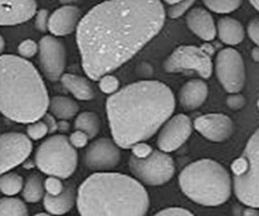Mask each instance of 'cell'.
<instances>
[{"label": "cell", "instance_id": "1", "mask_svg": "<svg viewBox=\"0 0 259 216\" xmlns=\"http://www.w3.org/2000/svg\"><path fill=\"white\" fill-rule=\"evenodd\" d=\"M166 22L161 0H106L95 5L76 28L82 68L98 81L133 58Z\"/></svg>", "mask_w": 259, "mask_h": 216}, {"label": "cell", "instance_id": "2", "mask_svg": "<svg viewBox=\"0 0 259 216\" xmlns=\"http://www.w3.org/2000/svg\"><path fill=\"white\" fill-rule=\"evenodd\" d=\"M176 109V99L166 83L143 80L126 85L106 99L111 136L120 148L129 149L151 139Z\"/></svg>", "mask_w": 259, "mask_h": 216}, {"label": "cell", "instance_id": "3", "mask_svg": "<svg viewBox=\"0 0 259 216\" xmlns=\"http://www.w3.org/2000/svg\"><path fill=\"white\" fill-rule=\"evenodd\" d=\"M151 200L138 180L116 172H96L78 187L76 206L83 216H143Z\"/></svg>", "mask_w": 259, "mask_h": 216}, {"label": "cell", "instance_id": "4", "mask_svg": "<svg viewBox=\"0 0 259 216\" xmlns=\"http://www.w3.org/2000/svg\"><path fill=\"white\" fill-rule=\"evenodd\" d=\"M48 106L47 88L34 65L20 56H0V113L28 124L42 119Z\"/></svg>", "mask_w": 259, "mask_h": 216}, {"label": "cell", "instance_id": "5", "mask_svg": "<svg viewBox=\"0 0 259 216\" xmlns=\"http://www.w3.org/2000/svg\"><path fill=\"white\" fill-rule=\"evenodd\" d=\"M179 184L191 201L206 207L225 204L233 191L232 177L227 168L207 158L187 164L180 174Z\"/></svg>", "mask_w": 259, "mask_h": 216}, {"label": "cell", "instance_id": "6", "mask_svg": "<svg viewBox=\"0 0 259 216\" xmlns=\"http://www.w3.org/2000/svg\"><path fill=\"white\" fill-rule=\"evenodd\" d=\"M232 169L235 196L245 206L259 209V128L252 134Z\"/></svg>", "mask_w": 259, "mask_h": 216}, {"label": "cell", "instance_id": "7", "mask_svg": "<svg viewBox=\"0 0 259 216\" xmlns=\"http://www.w3.org/2000/svg\"><path fill=\"white\" fill-rule=\"evenodd\" d=\"M77 152L63 134L51 136L35 151L34 163L47 176L68 179L77 168Z\"/></svg>", "mask_w": 259, "mask_h": 216}, {"label": "cell", "instance_id": "8", "mask_svg": "<svg viewBox=\"0 0 259 216\" xmlns=\"http://www.w3.org/2000/svg\"><path fill=\"white\" fill-rule=\"evenodd\" d=\"M129 168L139 181L148 186L167 184L176 171L172 157L161 149L152 151L144 158H138L132 154L129 158Z\"/></svg>", "mask_w": 259, "mask_h": 216}, {"label": "cell", "instance_id": "9", "mask_svg": "<svg viewBox=\"0 0 259 216\" xmlns=\"http://www.w3.org/2000/svg\"><path fill=\"white\" fill-rule=\"evenodd\" d=\"M211 51L209 46H180L164 61V71L171 73L194 71L200 77L209 78L214 68Z\"/></svg>", "mask_w": 259, "mask_h": 216}, {"label": "cell", "instance_id": "10", "mask_svg": "<svg viewBox=\"0 0 259 216\" xmlns=\"http://www.w3.org/2000/svg\"><path fill=\"white\" fill-rule=\"evenodd\" d=\"M215 75L229 94L240 93L245 83V66L242 55L232 47L224 48L215 57Z\"/></svg>", "mask_w": 259, "mask_h": 216}, {"label": "cell", "instance_id": "11", "mask_svg": "<svg viewBox=\"0 0 259 216\" xmlns=\"http://www.w3.org/2000/svg\"><path fill=\"white\" fill-rule=\"evenodd\" d=\"M32 151V139L25 134L18 132L0 134V176L24 163Z\"/></svg>", "mask_w": 259, "mask_h": 216}, {"label": "cell", "instance_id": "12", "mask_svg": "<svg viewBox=\"0 0 259 216\" xmlns=\"http://www.w3.org/2000/svg\"><path fill=\"white\" fill-rule=\"evenodd\" d=\"M40 70L50 81H58L65 73L66 47L56 35H45L38 43Z\"/></svg>", "mask_w": 259, "mask_h": 216}, {"label": "cell", "instance_id": "13", "mask_svg": "<svg viewBox=\"0 0 259 216\" xmlns=\"http://www.w3.org/2000/svg\"><path fill=\"white\" fill-rule=\"evenodd\" d=\"M120 147L109 138H99L89 144L83 157L86 166L96 172L111 171L120 163Z\"/></svg>", "mask_w": 259, "mask_h": 216}, {"label": "cell", "instance_id": "14", "mask_svg": "<svg viewBox=\"0 0 259 216\" xmlns=\"http://www.w3.org/2000/svg\"><path fill=\"white\" fill-rule=\"evenodd\" d=\"M192 128L194 124L191 119L185 114L171 116L159 129L157 136V146L166 153L177 151L191 137Z\"/></svg>", "mask_w": 259, "mask_h": 216}, {"label": "cell", "instance_id": "15", "mask_svg": "<svg viewBox=\"0 0 259 216\" xmlns=\"http://www.w3.org/2000/svg\"><path fill=\"white\" fill-rule=\"evenodd\" d=\"M194 128L207 141L225 142L234 133V123L225 114H205L195 119Z\"/></svg>", "mask_w": 259, "mask_h": 216}, {"label": "cell", "instance_id": "16", "mask_svg": "<svg viewBox=\"0 0 259 216\" xmlns=\"http://www.w3.org/2000/svg\"><path fill=\"white\" fill-rule=\"evenodd\" d=\"M37 12L35 0H0V25L28 22Z\"/></svg>", "mask_w": 259, "mask_h": 216}, {"label": "cell", "instance_id": "17", "mask_svg": "<svg viewBox=\"0 0 259 216\" xmlns=\"http://www.w3.org/2000/svg\"><path fill=\"white\" fill-rule=\"evenodd\" d=\"M81 9L75 5H62L48 17V30L56 37L71 34L81 20Z\"/></svg>", "mask_w": 259, "mask_h": 216}, {"label": "cell", "instance_id": "18", "mask_svg": "<svg viewBox=\"0 0 259 216\" xmlns=\"http://www.w3.org/2000/svg\"><path fill=\"white\" fill-rule=\"evenodd\" d=\"M186 24L195 35L205 42H210L217 37V24L214 18L202 8H195L187 12Z\"/></svg>", "mask_w": 259, "mask_h": 216}, {"label": "cell", "instance_id": "19", "mask_svg": "<svg viewBox=\"0 0 259 216\" xmlns=\"http://www.w3.org/2000/svg\"><path fill=\"white\" fill-rule=\"evenodd\" d=\"M209 95V86L200 78L187 81L180 90V103L185 110H196L206 101Z\"/></svg>", "mask_w": 259, "mask_h": 216}, {"label": "cell", "instance_id": "20", "mask_svg": "<svg viewBox=\"0 0 259 216\" xmlns=\"http://www.w3.org/2000/svg\"><path fill=\"white\" fill-rule=\"evenodd\" d=\"M217 35L224 45L237 46L244 39L245 30L235 18L222 17L217 23Z\"/></svg>", "mask_w": 259, "mask_h": 216}, {"label": "cell", "instance_id": "21", "mask_svg": "<svg viewBox=\"0 0 259 216\" xmlns=\"http://www.w3.org/2000/svg\"><path fill=\"white\" fill-rule=\"evenodd\" d=\"M76 202V194L72 187L63 189L58 195L46 194L43 196V205L48 214L63 215L70 211Z\"/></svg>", "mask_w": 259, "mask_h": 216}, {"label": "cell", "instance_id": "22", "mask_svg": "<svg viewBox=\"0 0 259 216\" xmlns=\"http://www.w3.org/2000/svg\"><path fill=\"white\" fill-rule=\"evenodd\" d=\"M60 80L66 90L72 94L78 100L89 101L95 98V91H94L93 86L90 85L88 78L83 77V76L63 73Z\"/></svg>", "mask_w": 259, "mask_h": 216}, {"label": "cell", "instance_id": "23", "mask_svg": "<svg viewBox=\"0 0 259 216\" xmlns=\"http://www.w3.org/2000/svg\"><path fill=\"white\" fill-rule=\"evenodd\" d=\"M50 111L58 120H70L78 113V105L75 100L66 96H55L50 100Z\"/></svg>", "mask_w": 259, "mask_h": 216}, {"label": "cell", "instance_id": "24", "mask_svg": "<svg viewBox=\"0 0 259 216\" xmlns=\"http://www.w3.org/2000/svg\"><path fill=\"white\" fill-rule=\"evenodd\" d=\"M23 197L27 202L34 204L40 201L45 196V185H43L42 177L38 175H30L27 177L24 185H23Z\"/></svg>", "mask_w": 259, "mask_h": 216}, {"label": "cell", "instance_id": "25", "mask_svg": "<svg viewBox=\"0 0 259 216\" xmlns=\"http://www.w3.org/2000/svg\"><path fill=\"white\" fill-rule=\"evenodd\" d=\"M73 128L82 131L91 138H95L100 131V120H99L98 114L94 111H83L78 114L75 119Z\"/></svg>", "mask_w": 259, "mask_h": 216}, {"label": "cell", "instance_id": "26", "mask_svg": "<svg viewBox=\"0 0 259 216\" xmlns=\"http://www.w3.org/2000/svg\"><path fill=\"white\" fill-rule=\"evenodd\" d=\"M22 176L15 172H5L0 176V192L5 196H15L19 194L23 189Z\"/></svg>", "mask_w": 259, "mask_h": 216}, {"label": "cell", "instance_id": "27", "mask_svg": "<svg viewBox=\"0 0 259 216\" xmlns=\"http://www.w3.org/2000/svg\"><path fill=\"white\" fill-rule=\"evenodd\" d=\"M28 207L17 197L0 199V216H27Z\"/></svg>", "mask_w": 259, "mask_h": 216}, {"label": "cell", "instance_id": "28", "mask_svg": "<svg viewBox=\"0 0 259 216\" xmlns=\"http://www.w3.org/2000/svg\"><path fill=\"white\" fill-rule=\"evenodd\" d=\"M205 7L218 14H229L239 9L243 0H202Z\"/></svg>", "mask_w": 259, "mask_h": 216}, {"label": "cell", "instance_id": "29", "mask_svg": "<svg viewBox=\"0 0 259 216\" xmlns=\"http://www.w3.org/2000/svg\"><path fill=\"white\" fill-rule=\"evenodd\" d=\"M50 132L47 123L43 120H35L32 123H28L27 126V136L29 137L32 141H38V139L45 138Z\"/></svg>", "mask_w": 259, "mask_h": 216}, {"label": "cell", "instance_id": "30", "mask_svg": "<svg viewBox=\"0 0 259 216\" xmlns=\"http://www.w3.org/2000/svg\"><path fill=\"white\" fill-rule=\"evenodd\" d=\"M99 88L103 91L104 94H108V95H111L115 91L119 90V86H120V82H119V78L116 76L110 75V73H106V75L101 76L99 78Z\"/></svg>", "mask_w": 259, "mask_h": 216}, {"label": "cell", "instance_id": "31", "mask_svg": "<svg viewBox=\"0 0 259 216\" xmlns=\"http://www.w3.org/2000/svg\"><path fill=\"white\" fill-rule=\"evenodd\" d=\"M194 4L195 0H180V2L174 3V4L169 5L167 14H168V17L172 18V19H177V18L187 14V12L191 9V7Z\"/></svg>", "mask_w": 259, "mask_h": 216}, {"label": "cell", "instance_id": "32", "mask_svg": "<svg viewBox=\"0 0 259 216\" xmlns=\"http://www.w3.org/2000/svg\"><path fill=\"white\" fill-rule=\"evenodd\" d=\"M18 53L23 58H32L38 53V43L33 39H25L18 46Z\"/></svg>", "mask_w": 259, "mask_h": 216}, {"label": "cell", "instance_id": "33", "mask_svg": "<svg viewBox=\"0 0 259 216\" xmlns=\"http://www.w3.org/2000/svg\"><path fill=\"white\" fill-rule=\"evenodd\" d=\"M43 185H45L46 194L50 195H58L65 189L61 179H58L56 176H48V179L43 182Z\"/></svg>", "mask_w": 259, "mask_h": 216}, {"label": "cell", "instance_id": "34", "mask_svg": "<svg viewBox=\"0 0 259 216\" xmlns=\"http://www.w3.org/2000/svg\"><path fill=\"white\" fill-rule=\"evenodd\" d=\"M89 139H90V137L85 132L78 131V129H75V132L71 133V136L68 137V141H70V143L75 148H83V147H86L89 144Z\"/></svg>", "mask_w": 259, "mask_h": 216}, {"label": "cell", "instance_id": "35", "mask_svg": "<svg viewBox=\"0 0 259 216\" xmlns=\"http://www.w3.org/2000/svg\"><path fill=\"white\" fill-rule=\"evenodd\" d=\"M50 13L47 9H40L34 14V27L39 32L46 33L48 30V17Z\"/></svg>", "mask_w": 259, "mask_h": 216}, {"label": "cell", "instance_id": "36", "mask_svg": "<svg viewBox=\"0 0 259 216\" xmlns=\"http://www.w3.org/2000/svg\"><path fill=\"white\" fill-rule=\"evenodd\" d=\"M227 104L232 110H240V109H243L245 106L247 100H245L244 96L240 95L239 93H234L232 94V95L228 96Z\"/></svg>", "mask_w": 259, "mask_h": 216}, {"label": "cell", "instance_id": "37", "mask_svg": "<svg viewBox=\"0 0 259 216\" xmlns=\"http://www.w3.org/2000/svg\"><path fill=\"white\" fill-rule=\"evenodd\" d=\"M157 216H191L192 212L190 210L182 209V207H168V209L159 210L156 212Z\"/></svg>", "mask_w": 259, "mask_h": 216}, {"label": "cell", "instance_id": "38", "mask_svg": "<svg viewBox=\"0 0 259 216\" xmlns=\"http://www.w3.org/2000/svg\"><path fill=\"white\" fill-rule=\"evenodd\" d=\"M131 149L132 154L138 157V158H144V157H147L152 151H153V149L151 148V146H148V144L144 143V142H139V143L134 144Z\"/></svg>", "mask_w": 259, "mask_h": 216}, {"label": "cell", "instance_id": "39", "mask_svg": "<svg viewBox=\"0 0 259 216\" xmlns=\"http://www.w3.org/2000/svg\"><path fill=\"white\" fill-rule=\"evenodd\" d=\"M247 33L248 35H249L250 39H252L255 45L259 46V18H254V19H252L248 23Z\"/></svg>", "mask_w": 259, "mask_h": 216}, {"label": "cell", "instance_id": "40", "mask_svg": "<svg viewBox=\"0 0 259 216\" xmlns=\"http://www.w3.org/2000/svg\"><path fill=\"white\" fill-rule=\"evenodd\" d=\"M244 215H259V209L248 206V209L244 210Z\"/></svg>", "mask_w": 259, "mask_h": 216}, {"label": "cell", "instance_id": "41", "mask_svg": "<svg viewBox=\"0 0 259 216\" xmlns=\"http://www.w3.org/2000/svg\"><path fill=\"white\" fill-rule=\"evenodd\" d=\"M252 58L255 61V62H259V46L254 47L252 50Z\"/></svg>", "mask_w": 259, "mask_h": 216}, {"label": "cell", "instance_id": "42", "mask_svg": "<svg viewBox=\"0 0 259 216\" xmlns=\"http://www.w3.org/2000/svg\"><path fill=\"white\" fill-rule=\"evenodd\" d=\"M58 2L63 5H71V4H75V3H78L80 0H58Z\"/></svg>", "mask_w": 259, "mask_h": 216}, {"label": "cell", "instance_id": "43", "mask_svg": "<svg viewBox=\"0 0 259 216\" xmlns=\"http://www.w3.org/2000/svg\"><path fill=\"white\" fill-rule=\"evenodd\" d=\"M4 48H5V40H4V38L2 37V34H0V55L3 53Z\"/></svg>", "mask_w": 259, "mask_h": 216}, {"label": "cell", "instance_id": "44", "mask_svg": "<svg viewBox=\"0 0 259 216\" xmlns=\"http://www.w3.org/2000/svg\"><path fill=\"white\" fill-rule=\"evenodd\" d=\"M248 2H249L250 4H252L253 7H254L255 9H257L259 12V0H248Z\"/></svg>", "mask_w": 259, "mask_h": 216}, {"label": "cell", "instance_id": "45", "mask_svg": "<svg viewBox=\"0 0 259 216\" xmlns=\"http://www.w3.org/2000/svg\"><path fill=\"white\" fill-rule=\"evenodd\" d=\"M163 2L167 3V4H174V3L180 2V0H163Z\"/></svg>", "mask_w": 259, "mask_h": 216}, {"label": "cell", "instance_id": "46", "mask_svg": "<svg viewBox=\"0 0 259 216\" xmlns=\"http://www.w3.org/2000/svg\"><path fill=\"white\" fill-rule=\"evenodd\" d=\"M258 110H259V98H258Z\"/></svg>", "mask_w": 259, "mask_h": 216}]
</instances>
